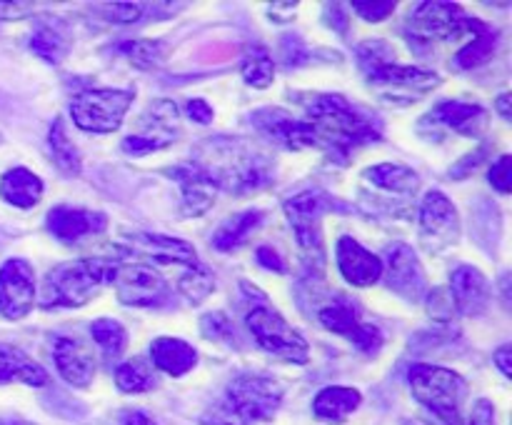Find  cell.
Masks as SVG:
<instances>
[{
	"label": "cell",
	"mask_w": 512,
	"mask_h": 425,
	"mask_svg": "<svg viewBox=\"0 0 512 425\" xmlns=\"http://www.w3.org/2000/svg\"><path fill=\"white\" fill-rule=\"evenodd\" d=\"M218 190L245 195L263 188L273 180L275 163L263 148L248 138H230V135H218V138L203 140L195 148L193 160Z\"/></svg>",
	"instance_id": "obj_1"
},
{
	"label": "cell",
	"mask_w": 512,
	"mask_h": 425,
	"mask_svg": "<svg viewBox=\"0 0 512 425\" xmlns=\"http://www.w3.org/2000/svg\"><path fill=\"white\" fill-rule=\"evenodd\" d=\"M303 120L313 130L315 145L328 150L340 163H345L360 145L383 138V123L340 93L313 95L305 105Z\"/></svg>",
	"instance_id": "obj_2"
},
{
	"label": "cell",
	"mask_w": 512,
	"mask_h": 425,
	"mask_svg": "<svg viewBox=\"0 0 512 425\" xmlns=\"http://www.w3.org/2000/svg\"><path fill=\"white\" fill-rule=\"evenodd\" d=\"M115 265L113 258H80L55 265L43 280L40 308H80L90 303L113 280Z\"/></svg>",
	"instance_id": "obj_3"
},
{
	"label": "cell",
	"mask_w": 512,
	"mask_h": 425,
	"mask_svg": "<svg viewBox=\"0 0 512 425\" xmlns=\"http://www.w3.org/2000/svg\"><path fill=\"white\" fill-rule=\"evenodd\" d=\"M483 20L468 18L455 3H418L405 20V38L418 55H433L438 43H458L488 30Z\"/></svg>",
	"instance_id": "obj_4"
},
{
	"label": "cell",
	"mask_w": 512,
	"mask_h": 425,
	"mask_svg": "<svg viewBox=\"0 0 512 425\" xmlns=\"http://www.w3.org/2000/svg\"><path fill=\"white\" fill-rule=\"evenodd\" d=\"M243 290H248L250 305L245 310V325L253 333L255 343L265 350V353L275 355V358L285 360V363H308L310 360V345L268 300L260 295V290L250 288L243 283Z\"/></svg>",
	"instance_id": "obj_5"
},
{
	"label": "cell",
	"mask_w": 512,
	"mask_h": 425,
	"mask_svg": "<svg viewBox=\"0 0 512 425\" xmlns=\"http://www.w3.org/2000/svg\"><path fill=\"white\" fill-rule=\"evenodd\" d=\"M408 383L415 400L430 410L440 423L460 425L468 383L460 373L430 363H415L408 370Z\"/></svg>",
	"instance_id": "obj_6"
},
{
	"label": "cell",
	"mask_w": 512,
	"mask_h": 425,
	"mask_svg": "<svg viewBox=\"0 0 512 425\" xmlns=\"http://www.w3.org/2000/svg\"><path fill=\"white\" fill-rule=\"evenodd\" d=\"M335 208V200L320 190H305L285 200V218L293 228L298 248L303 260L315 273H323L325 268V238H323V218L328 210Z\"/></svg>",
	"instance_id": "obj_7"
},
{
	"label": "cell",
	"mask_w": 512,
	"mask_h": 425,
	"mask_svg": "<svg viewBox=\"0 0 512 425\" xmlns=\"http://www.w3.org/2000/svg\"><path fill=\"white\" fill-rule=\"evenodd\" d=\"M135 100V90L120 88H88L80 90L70 100V118L85 133H115L123 125L130 105Z\"/></svg>",
	"instance_id": "obj_8"
},
{
	"label": "cell",
	"mask_w": 512,
	"mask_h": 425,
	"mask_svg": "<svg viewBox=\"0 0 512 425\" xmlns=\"http://www.w3.org/2000/svg\"><path fill=\"white\" fill-rule=\"evenodd\" d=\"M365 83L383 103L410 105L433 93L435 88H440L443 75L438 70L418 68V65L388 63L365 73Z\"/></svg>",
	"instance_id": "obj_9"
},
{
	"label": "cell",
	"mask_w": 512,
	"mask_h": 425,
	"mask_svg": "<svg viewBox=\"0 0 512 425\" xmlns=\"http://www.w3.org/2000/svg\"><path fill=\"white\" fill-rule=\"evenodd\" d=\"M285 398V385L268 375L243 373L233 378L225 390V403L245 425L265 423L278 413Z\"/></svg>",
	"instance_id": "obj_10"
},
{
	"label": "cell",
	"mask_w": 512,
	"mask_h": 425,
	"mask_svg": "<svg viewBox=\"0 0 512 425\" xmlns=\"http://www.w3.org/2000/svg\"><path fill=\"white\" fill-rule=\"evenodd\" d=\"M110 285L120 303L130 308H160L173 293L165 275L150 263H118Z\"/></svg>",
	"instance_id": "obj_11"
},
{
	"label": "cell",
	"mask_w": 512,
	"mask_h": 425,
	"mask_svg": "<svg viewBox=\"0 0 512 425\" xmlns=\"http://www.w3.org/2000/svg\"><path fill=\"white\" fill-rule=\"evenodd\" d=\"M180 138V113L173 100H153L143 110L138 130L120 143L128 155H145L163 150Z\"/></svg>",
	"instance_id": "obj_12"
},
{
	"label": "cell",
	"mask_w": 512,
	"mask_h": 425,
	"mask_svg": "<svg viewBox=\"0 0 512 425\" xmlns=\"http://www.w3.org/2000/svg\"><path fill=\"white\" fill-rule=\"evenodd\" d=\"M460 215L453 200L440 190H430L420 205V245L430 255H440L458 245Z\"/></svg>",
	"instance_id": "obj_13"
},
{
	"label": "cell",
	"mask_w": 512,
	"mask_h": 425,
	"mask_svg": "<svg viewBox=\"0 0 512 425\" xmlns=\"http://www.w3.org/2000/svg\"><path fill=\"white\" fill-rule=\"evenodd\" d=\"M115 250H120L113 260L135 255V263H163V265H195L200 263L198 253L188 240L170 238L163 233H128Z\"/></svg>",
	"instance_id": "obj_14"
},
{
	"label": "cell",
	"mask_w": 512,
	"mask_h": 425,
	"mask_svg": "<svg viewBox=\"0 0 512 425\" xmlns=\"http://www.w3.org/2000/svg\"><path fill=\"white\" fill-rule=\"evenodd\" d=\"M385 253H388L383 265L385 285L408 303H420L428 293V278L418 253L405 243H393Z\"/></svg>",
	"instance_id": "obj_15"
},
{
	"label": "cell",
	"mask_w": 512,
	"mask_h": 425,
	"mask_svg": "<svg viewBox=\"0 0 512 425\" xmlns=\"http://www.w3.org/2000/svg\"><path fill=\"white\" fill-rule=\"evenodd\" d=\"M35 290L33 265L23 258H10L0 265V315L5 320H20L33 310Z\"/></svg>",
	"instance_id": "obj_16"
},
{
	"label": "cell",
	"mask_w": 512,
	"mask_h": 425,
	"mask_svg": "<svg viewBox=\"0 0 512 425\" xmlns=\"http://www.w3.org/2000/svg\"><path fill=\"white\" fill-rule=\"evenodd\" d=\"M323 328H328L330 333L343 335L348 338L360 353L365 355H378L380 348L385 343V335L378 325L363 323L358 315V310L348 303V300H335V303H328L325 308H320L318 313Z\"/></svg>",
	"instance_id": "obj_17"
},
{
	"label": "cell",
	"mask_w": 512,
	"mask_h": 425,
	"mask_svg": "<svg viewBox=\"0 0 512 425\" xmlns=\"http://www.w3.org/2000/svg\"><path fill=\"white\" fill-rule=\"evenodd\" d=\"M50 355H53L55 370L65 383L73 388H88L95 378V353L85 340L75 335H55L50 343Z\"/></svg>",
	"instance_id": "obj_18"
},
{
	"label": "cell",
	"mask_w": 512,
	"mask_h": 425,
	"mask_svg": "<svg viewBox=\"0 0 512 425\" xmlns=\"http://www.w3.org/2000/svg\"><path fill=\"white\" fill-rule=\"evenodd\" d=\"M45 228L53 233V238L63 243H80L90 235H100L108 228V215L100 210L88 208H70V205H55L48 210Z\"/></svg>",
	"instance_id": "obj_19"
},
{
	"label": "cell",
	"mask_w": 512,
	"mask_h": 425,
	"mask_svg": "<svg viewBox=\"0 0 512 425\" xmlns=\"http://www.w3.org/2000/svg\"><path fill=\"white\" fill-rule=\"evenodd\" d=\"M450 298L463 315H483L493 300V288L475 265H458L450 273Z\"/></svg>",
	"instance_id": "obj_20"
},
{
	"label": "cell",
	"mask_w": 512,
	"mask_h": 425,
	"mask_svg": "<svg viewBox=\"0 0 512 425\" xmlns=\"http://www.w3.org/2000/svg\"><path fill=\"white\" fill-rule=\"evenodd\" d=\"M253 125L260 130V133L268 135L275 143L285 145L288 150H303L315 145L313 130L305 120L293 118L288 110L280 108H263L253 113Z\"/></svg>",
	"instance_id": "obj_21"
},
{
	"label": "cell",
	"mask_w": 512,
	"mask_h": 425,
	"mask_svg": "<svg viewBox=\"0 0 512 425\" xmlns=\"http://www.w3.org/2000/svg\"><path fill=\"white\" fill-rule=\"evenodd\" d=\"M335 260H338V268L343 273V278L348 280L355 288H368L375 285L383 278V260L375 253H370L368 248L358 243L350 235H343L335 245Z\"/></svg>",
	"instance_id": "obj_22"
},
{
	"label": "cell",
	"mask_w": 512,
	"mask_h": 425,
	"mask_svg": "<svg viewBox=\"0 0 512 425\" xmlns=\"http://www.w3.org/2000/svg\"><path fill=\"white\" fill-rule=\"evenodd\" d=\"M173 180L180 185V208L185 215H205L215 205L218 188L213 180L203 173L195 163H180L168 170Z\"/></svg>",
	"instance_id": "obj_23"
},
{
	"label": "cell",
	"mask_w": 512,
	"mask_h": 425,
	"mask_svg": "<svg viewBox=\"0 0 512 425\" xmlns=\"http://www.w3.org/2000/svg\"><path fill=\"white\" fill-rule=\"evenodd\" d=\"M433 123H443L448 130H455L465 138H483L488 130V110L478 103H463V100H445L430 113Z\"/></svg>",
	"instance_id": "obj_24"
},
{
	"label": "cell",
	"mask_w": 512,
	"mask_h": 425,
	"mask_svg": "<svg viewBox=\"0 0 512 425\" xmlns=\"http://www.w3.org/2000/svg\"><path fill=\"white\" fill-rule=\"evenodd\" d=\"M150 360L158 370L173 375V378H180V375L190 373V370L198 365V350L190 343L180 338H155L150 343Z\"/></svg>",
	"instance_id": "obj_25"
},
{
	"label": "cell",
	"mask_w": 512,
	"mask_h": 425,
	"mask_svg": "<svg viewBox=\"0 0 512 425\" xmlns=\"http://www.w3.org/2000/svg\"><path fill=\"white\" fill-rule=\"evenodd\" d=\"M5 383H25L40 388V385L48 383V373L28 353H23L15 345L0 343V385Z\"/></svg>",
	"instance_id": "obj_26"
},
{
	"label": "cell",
	"mask_w": 512,
	"mask_h": 425,
	"mask_svg": "<svg viewBox=\"0 0 512 425\" xmlns=\"http://www.w3.org/2000/svg\"><path fill=\"white\" fill-rule=\"evenodd\" d=\"M363 403V395L358 388H348V385H328L320 390L313 400L315 418L325 420V423H343L345 418L355 413Z\"/></svg>",
	"instance_id": "obj_27"
},
{
	"label": "cell",
	"mask_w": 512,
	"mask_h": 425,
	"mask_svg": "<svg viewBox=\"0 0 512 425\" xmlns=\"http://www.w3.org/2000/svg\"><path fill=\"white\" fill-rule=\"evenodd\" d=\"M0 198L15 208H35L43 198V180L28 168H10L0 178Z\"/></svg>",
	"instance_id": "obj_28"
},
{
	"label": "cell",
	"mask_w": 512,
	"mask_h": 425,
	"mask_svg": "<svg viewBox=\"0 0 512 425\" xmlns=\"http://www.w3.org/2000/svg\"><path fill=\"white\" fill-rule=\"evenodd\" d=\"M260 223H263L260 210H243V213L230 215L213 233V248L220 250V253H230V250L240 248L258 230Z\"/></svg>",
	"instance_id": "obj_29"
},
{
	"label": "cell",
	"mask_w": 512,
	"mask_h": 425,
	"mask_svg": "<svg viewBox=\"0 0 512 425\" xmlns=\"http://www.w3.org/2000/svg\"><path fill=\"white\" fill-rule=\"evenodd\" d=\"M365 178L380 190H388L395 195H415L420 190V175L408 165L398 163H378L365 170Z\"/></svg>",
	"instance_id": "obj_30"
},
{
	"label": "cell",
	"mask_w": 512,
	"mask_h": 425,
	"mask_svg": "<svg viewBox=\"0 0 512 425\" xmlns=\"http://www.w3.org/2000/svg\"><path fill=\"white\" fill-rule=\"evenodd\" d=\"M30 48H33L35 55H40V58L55 65L68 55L70 40L58 20H45V23H40L35 28L33 38H30Z\"/></svg>",
	"instance_id": "obj_31"
},
{
	"label": "cell",
	"mask_w": 512,
	"mask_h": 425,
	"mask_svg": "<svg viewBox=\"0 0 512 425\" xmlns=\"http://www.w3.org/2000/svg\"><path fill=\"white\" fill-rule=\"evenodd\" d=\"M48 148H50V160H53L55 168H58L60 173L68 175V178H75V175H80L78 148L73 145L70 135L65 133V125H63V120H60V118L55 120L53 128H50Z\"/></svg>",
	"instance_id": "obj_32"
},
{
	"label": "cell",
	"mask_w": 512,
	"mask_h": 425,
	"mask_svg": "<svg viewBox=\"0 0 512 425\" xmlns=\"http://www.w3.org/2000/svg\"><path fill=\"white\" fill-rule=\"evenodd\" d=\"M90 335L98 343L100 353L108 363L118 360L120 355L128 348V330L123 328V323L113 318H98L93 325H90Z\"/></svg>",
	"instance_id": "obj_33"
},
{
	"label": "cell",
	"mask_w": 512,
	"mask_h": 425,
	"mask_svg": "<svg viewBox=\"0 0 512 425\" xmlns=\"http://www.w3.org/2000/svg\"><path fill=\"white\" fill-rule=\"evenodd\" d=\"M115 385L120 393H148L155 388V370L148 360L133 358L115 368Z\"/></svg>",
	"instance_id": "obj_34"
},
{
	"label": "cell",
	"mask_w": 512,
	"mask_h": 425,
	"mask_svg": "<svg viewBox=\"0 0 512 425\" xmlns=\"http://www.w3.org/2000/svg\"><path fill=\"white\" fill-rule=\"evenodd\" d=\"M498 40H500V35L495 33L493 28L483 30V33H478L475 38H470L468 45H463V48H460V53L455 55L453 65L458 70H470V68H478V65L488 63V60L495 55V50H498Z\"/></svg>",
	"instance_id": "obj_35"
},
{
	"label": "cell",
	"mask_w": 512,
	"mask_h": 425,
	"mask_svg": "<svg viewBox=\"0 0 512 425\" xmlns=\"http://www.w3.org/2000/svg\"><path fill=\"white\" fill-rule=\"evenodd\" d=\"M240 73H243L245 83L253 85V88H268L275 80L273 55H270L268 48H263V45H253V48H248V53L243 55Z\"/></svg>",
	"instance_id": "obj_36"
},
{
	"label": "cell",
	"mask_w": 512,
	"mask_h": 425,
	"mask_svg": "<svg viewBox=\"0 0 512 425\" xmlns=\"http://www.w3.org/2000/svg\"><path fill=\"white\" fill-rule=\"evenodd\" d=\"M120 53L138 70H155L168 58V45L163 40H130L120 45Z\"/></svg>",
	"instance_id": "obj_37"
},
{
	"label": "cell",
	"mask_w": 512,
	"mask_h": 425,
	"mask_svg": "<svg viewBox=\"0 0 512 425\" xmlns=\"http://www.w3.org/2000/svg\"><path fill=\"white\" fill-rule=\"evenodd\" d=\"M178 290L188 303H203V300L215 290V275L200 263L188 265L185 273L178 278Z\"/></svg>",
	"instance_id": "obj_38"
},
{
	"label": "cell",
	"mask_w": 512,
	"mask_h": 425,
	"mask_svg": "<svg viewBox=\"0 0 512 425\" xmlns=\"http://www.w3.org/2000/svg\"><path fill=\"white\" fill-rule=\"evenodd\" d=\"M355 55H358V65L363 68V73H370L380 65L395 63L393 45L385 43V40H365V43L358 45Z\"/></svg>",
	"instance_id": "obj_39"
},
{
	"label": "cell",
	"mask_w": 512,
	"mask_h": 425,
	"mask_svg": "<svg viewBox=\"0 0 512 425\" xmlns=\"http://www.w3.org/2000/svg\"><path fill=\"white\" fill-rule=\"evenodd\" d=\"M200 330H203L205 338L213 340V343H228V345L235 343L233 320H230L225 313H220V310L203 315V320H200Z\"/></svg>",
	"instance_id": "obj_40"
},
{
	"label": "cell",
	"mask_w": 512,
	"mask_h": 425,
	"mask_svg": "<svg viewBox=\"0 0 512 425\" xmlns=\"http://www.w3.org/2000/svg\"><path fill=\"white\" fill-rule=\"evenodd\" d=\"M423 300H425V305H428L430 318L443 320V323H448V320H453V315H455V303H453V298H450V290H445V288L428 290Z\"/></svg>",
	"instance_id": "obj_41"
},
{
	"label": "cell",
	"mask_w": 512,
	"mask_h": 425,
	"mask_svg": "<svg viewBox=\"0 0 512 425\" xmlns=\"http://www.w3.org/2000/svg\"><path fill=\"white\" fill-rule=\"evenodd\" d=\"M98 10H105V18L115 23H135L143 18V5L138 3H105L98 5Z\"/></svg>",
	"instance_id": "obj_42"
},
{
	"label": "cell",
	"mask_w": 512,
	"mask_h": 425,
	"mask_svg": "<svg viewBox=\"0 0 512 425\" xmlns=\"http://www.w3.org/2000/svg\"><path fill=\"white\" fill-rule=\"evenodd\" d=\"M358 18L368 20V23H380V20L388 18L395 10V0H383V3H353L350 5Z\"/></svg>",
	"instance_id": "obj_43"
},
{
	"label": "cell",
	"mask_w": 512,
	"mask_h": 425,
	"mask_svg": "<svg viewBox=\"0 0 512 425\" xmlns=\"http://www.w3.org/2000/svg\"><path fill=\"white\" fill-rule=\"evenodd\" d=\"M490 185H493L498 193L508 195L510 193V178H512V160L510 155H500L498 160L493 163V168H490Z\"/></svg>",
	"instance_id": "obj_44"
},
{
	"label": "cell",
	"mask_w": 512,
	"mask_h": 425,
	"mask_svg": "<svg viewBox=\"0 0 512 425\" xmlns=\"http://www.w3.org/2000/svg\"><path fill=\"white\" fill-rule=\"evenodd\" d=\"M200 425H245L238 415L230 410V405L225 400L215 403L213 408L205 410V415L200 418Z\"/></svg>",
	"instance_id": "obj_45"
},
{
	"label": "cell",
	"mask_w": 512,
	"mask_h": 425,
	"mask_svg": "<svg viewBox=\"0 0 512 425\" xmlns=\"http://www.w3.org/2000/svg\"><path fill=\"white\" fill-rule=\"evenodd\" d=\"M283 60L285 65H300L305 63V60H310V50L305 48L303 40H300L298 35H288V38L283 40Z\"/></svg>",
	"instance_id": "obj_46"
},
{
	"label": "cell",
	"mask_w": 512,
	"mask_h": 425,
	"mask_svg": "<svg viewBox=\"0 0 512 425\" xmlns=\"http://www.w3.org/2000/svg\"><path fill=\"white\" fill-rule=\"evenodd\" d=\"M465 425H498V418H495V405L490 400L480 398L478 403L473 405L468 415V423Z\"/></svg>",
	"instance_id": "obj_47"
},
{
	"label": "cell",
	"mask_w": 512,
	"mask_h": 425,
	"mask_svg": "<svg viewBox=\"0 0 512 425\" xmlns=\"http://www.w3.org/2000/svg\"><path fill=\"white\" fill-rule=\"evenodd\" d=\"M255 260H258L263 268L273 270V273H285V263L283 258L278 255V250L268 248V245H260L258 250H255Z\"/></svg>",
	"instance_id": "obj_48"
},
{
	"label": "cell",
	"mask_w": 512,
	"mask_h": 425,
	"mask_svg": "<svg viewBox=\"0 0 512 425\" xmlns=\"http://www.w3.org/2000/svg\"><path fill=\"white\" fill-rule=\"evenodd\" d=\"M33 3H0V20H23L33 15Z\"/></svg>",
	"instance_id": "obj_49"
},
{
	"label": "cell",
	"mask_w": 512,
	"mask_h": 425,
	"mask_svg": "<svg viewBox=\"0 0 512 425\" xmlns=\"http://www.w3.org/2000/svg\"><path fill=\"white\" fill-rule=\"evenodd\" d=\"M185 110H188V115L193 120H198V123H203V125H208V123H213V108H210L208 103H205V100H200V98H195V100H190L188 105H185Z\"/></svg>",
	"instance_id": "obj_50"
},
{
	"label": "cell",
	"mask_w": 512,
	"mask_h": 425,
	"mask_svg": "<svg viewBox=\"0 0 512 425\" xmlns=\"http://www.w3.org/2000/svg\"><path fill=\"white\" fill-rule=\"evenodd\" d=\"M295 10H298V3H273L268 5V15L275 23H290L295 18Z\"/></svg>",
	"instance_id": "obj_51"
},
{
	"label": "cell",
	"mask_w": 512,
	"mask_h": 425,
	"mask_svg": "<svg viewBox=\"0 0 512 425\" xmlns=\"http://www.w3.org/2000/svg\"><path fill=\"white\" fill-rule=\"evenodd\" d=\"M325 20H328L330 28L340 30V33H345L348 30V13H343V5L340 3H333V5H325Z\"/></svg>",
	"instance_id": "obj_52"
},
{
	"label": "cell",
	"mask_w": 512,
	"mask_h": 425,
	"mask_svg": "<svg viewBox=\"0 0 512 425\" xmlns=\"http://www.w3.org/2000/svg\"><path fill=\"white\" fill-rule=\"evenodd\" d=\"M510 358H512V345H503V348L495 350V355H493V363L498 365L500 373H503L505 378H510V375H512V363H510Z\"/></svg>",
	"instance_id": "obj_53"
},
{
	"label": "cell",
	"mask_w": 512,
	"mask_h": 425,
	"mask_svg": "<svg viewBox=\"0 0 512 425\" xmlns=\"http://www.w3.org/2000/svg\"><path fill=\"white\" fill-rule=\"evenodd\" d=\"M483 155H485V150H475V155H468V158L463 160V163H458L453 168V178H465V175L470 173V168H478V163L480 160H483Z\"/></svg>",
	"instance_id": "obj_54"
},
{
	"label": "cell",
	"mask_w": 512,
	"mask_h": 425,
	"mask_svg": "<svg viewBox=\"0 0 512 425\" xmlns=\"http://www.w3.org/2000/svg\"><path fill=\"white\" fill-rule=\"evenodd\" d=\"M123 425H158V423H155L150 415L140 413V410H128V413L123 415Z\"/></svg>",
	"instance_id": "obj_55"
},
{
	"label": "cell",
	"mask_w": 512,
	"mask_h": 425,
	"mask_svg": "<svg viewBox=\"0 0 512 425\" xmlns=\"http://www.w3.org/2000/svg\"><path fill=\"white\" fill-rule=\"evenodd\" d=\"M495 105H498L500 115H503V118L508 120V118H510V93H503V95H500V98L495 100Z\"/></svg>",
	"instance_id": "obj_56"
},
{
	"label": "cell",
	"mask_w": 512,
	"mask_h": 425,
	"mask_svg": "<svg viewBox=\"0 0 512 425\" xmlns=\"http://www.w3.org/2000/svg\"><path fill=\"white\" fill-rule=\"evenodd\" d=\"M0 425H35L30 420H20V418H0Z\"/></svg>",
	"instance_id": "obj_57"
}]
</instances>
